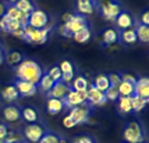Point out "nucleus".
<instances>
[{
  "instance_id": "864d4df0",
  "label": "nucleus",
  "mask_w": 149,
  "mask_h": 143,
  "mask_svg": "<svg viewBox=\"0 0 149 143\" xmlns=\"http://www.w3.org/2000/svg\"><path fill=\"white\" fill-rule=\"evenodd\" d=\"M139 143H145V142H139Z\"/></svg>"
},
{
  "instance_id": "4c0bfd02",
  "label": "nucleus",
  "mask_w": 149,
  "mask_h": 143,
  "mask_svg": "<svg viewBox=\"0 0 149 143\" xmlns=\"http://www.w3.org/2000/svg\"><path fill=\"white\" fill-rule=\"evenodd\" d=\"M72 143H96V140L92 136H89V135H82V136L75 137L72 140Z\"/></svg>"
},
{
  "instance_id": "412c9836",
  "label": "nucleus",
  "mask_w": 149,
  "mask_h": 143,
  "mask_svg": "<svg viewBox=\"0 0 149 143\" xmlns=\"http://www.w3.org/2000/svg\"><path fill=\"white\" fill-rule=\"evenodd\" d=\"M134 28H135L138 42H141V43H148V42H149V26L142 25L139 21L135 20Z\"/></svg>"
},
{
  "instance_id": "a18cd8bd",
  "label": "nucleus",
  "mask_w": 149,
  "mask_h": 143,
  "mask_svg": "<svg viewBox=\"0 0 149 143\" xmlns=\"http://www.w3.org/2000/svg\"><path fill=\"white\" fill-rule=\"evenodd\" d=\"M6 7H7L6 3H1V1H0V18L6 14Z\"/></svg>"
},
{
  "instance_id": "393cba45",
  "label": "nucleus",
  "mask_w": 149,
  "mask_h": 143,
  "mask_svg": "<svg viewBox=\"0 0 149 143\" xmlns=\"http://www.w3.org/2000/svg\"><path fill=\"white\" fill-rule=\"evenodd\" d=\"M116 102H117V111H118L121 115L130 114L131 111H132L131 110V97H124V96H120Z\"/></svg>"
},
{
  "instance_id": "5701e85b",
  "label": "nucleus",
  "mask_w": 149,
  "mask_h": 143,
  "mask_svg": "<svg viewBox=\"0 0 149 143\" xmlns=\"http://www.w3.org/2000/svg\"><path fill=\"white\" fill-rule=\"evenodd\" d=\"M21 118L28 124H33L39 120V114L33 107H22L21 108Z\"/></svg>"
},
{
  "instance_id": "e433bc0d",
  "label": "nucleus",
  "mask_w": 149,
  "mask_h": 143,
  "mask_svg": "<svg viewBox=\"0 0 149 143\" xmlns=\"http://www.w3.org/2000/svg\"><path fill=\"white\" fill-rule=\"evenodd\" d=\"M75 77V71L74 72H65V74H61V79H60V82H63L64 85L67 86H70L72 82V79Z\"/></svg>"
},
{
  "instance_id": "1a4fd4ad",
  "label": "nucleus",
  "mask_w": 149,
  "mask_h": 143,
  "mask_svg": "<svg viewBox=\"0 0 149 143\" xmlns=\"http://www.w3.org/2000/svg\"><path fill=\"white\" fill-rule=\"evenodd\" d=\"M86 103L93 107H100L104 106L106 103V97H104V92H100L99 89H96L93 85H89L86 89Z\"/></svg>"
},
{
  "instance_id": "a878e982",
  "label": "nucleus",
  "mask_w": 149,
  "mask_h": 143,
  "mask_svg": "<svg viewBox=\"0 0 149 143\" xmlns=\"http://www.w3.org/2000/svg\"><path fill=\"white\" fill-rule=\"evenodd\" d=\"M54 84H56V82L47 75V72H43V75H42V78L39 79V82L36 86H38V90L43 92V93H47V92L53 88Z\"/></svg>"
},
{
  "instance_id": "de8ad7c7",
  "label": "nucleus",
  "mask_w": 149,
  "mask_h": 143,
  "mask_svg": "<svg viewBox=\"0 0 149 143\" xmlns=\"http://www.w3.org/2000/svg\"><path fill=\"white\" fill-rule=\"evenodd\" d=\"M58 143H70V140H68V139H65V137H61V136H60V139H58Z\"/></svg>"
},
{
  "instance_id": "6ab92c4d",
  "label": "nucleus",
  "mask_w": 149,
  "mask_h": 143,
  "mask_svg": "<svg viewBox=\"0 0 149 143\" xmlns=\"http://www.w3.org/2000/svg\"><path fill=\"white\" fill-rule=\"evenodd\" d=\"M46 110L50 115H56L58 113L64 110V104L60 99H54V97H47V103H46Z\"/></svg>"
},
{
  "instance_id": "c9c22d12",
  "label": "nucleus",
  "mask_w": 149,
  "mask_h": 143,
  "mask_svg": "<svg viewBox=\"0 0 149 143\" xmlns=\"http://www.w3.org/2000/svg\"><path fill=\"white\" fill-rule=\"evenodd\" d=\"M58 68H60V71L61 74H65V72H74V64H72L71 61H68V60H64V61H61L60 65H58Z\"/></svg>"
},
{
  "instance_id": "f8f14e48",
  "label": "nucleus",
  "mask_w": 149,
  "mask_h": 143,
  "mask_svg": "<svg viewBox=\"0 0 149 143\" xmlns=\"http://www.w3.org/2000/svg\"><path fill=\"white\" fill-rule=\"evenodd\" d=\"M14 86L17 88V92H18L19 97H31V96H35V95L38 93V86L35 84L26 82V81H19V79H17Z\"/></svg>"
},
{
  "instance_id": "dca6fc26",
  "label": "nucleus",
  "mask_w": 149,
  "mask_h": 143,
  "mask_svg": "<svg viewBox=\"0 0 149 143\" xmlns=\"http://www.w3.org/2000/svg\"><path fill=\"white\" fill-rule=\"evenodd\" d=\"M135 93L138 97H142L145 100H149V79L146 77H142V78H136L135 82Z\"/></svg>"
},
{
  "instance_id": "79ce46f5",
  "label": "nucleus",
  "mask_w": 149,
  "mask_h": 143,
  "mask_svg": "<svg viewBox=\"0 0 149 143\" xmlns=\"http://www.w3.org/2000/svg\"><path fill=\"white\" fill-rule=\"evenodd\" d=\"M10 129V125L6 122H0V140H3L4 136L7 135V132Z\"/></svg>"
},
{
  "instance_id": "7ed1b4c3",
  "label": "nucleus",
  "mask_w": 149,
  "mask_h": 143,
  "mask_svg": "<svg viewBox=\"0 0 149 143\" xmlns=\"http://www.w3.org/2000/svg\"><path fill=\"white\" fill-rule=\"evenodd\" d=\"M89 22L86 20V17L81 15V14H72L71 18L64 22L63 25H60V35L63 38H71L72 33H75L77 31L82 29L85 26H89L88 25Z\"/></svg>"
},
{
  "instance_id": "603ef678",
  "label": "nucleus",
  "mask_w": 149,
  "mask_h": 143,
  "mask_svg": "<svg viewBox=\"0 0 149 143\" xmlns=\"http://www.w3.org/2000/svg\"><path fill=\"white\" fill-rule=\"evenodd\" d=\"M0 143H4V142H3V140H0Z\"/></svg>"
},
{
  "instance_id": "f704fd0d",
  "label": "nucleus",
  "mask_w": 149,
  "mask_h": 143,
  "mask_svg": "<svg viewBox=\"0 0 149 143\" xmlns=\"http://www.w3.org/2000/svg\"><path fill=\"white\" fill-rule=\"evenodd\" d=\"M47 75H49V77H50L54 82H60V79H61V71H60L58 65L52 67V68L49 70V72H47Z\"/></svg>"
},
{
  "instance_id": "9b49d317",
  "label": "nucleus",
  "mask_w": 149,
  "mask_h": 143,
  "mask_svg": "<svg viewBox=\"0 0 149 143\" xmlns=\"http://www.w3.org/2000/svg\"><path fill=\"white\" fill-rule=\"evenodd\" d=\"M1 114L6 124H15L21 120V107L17 104H7L3 107Z\"/></svg>"
},
{
  "instance_id": "4468645a",
  "label": "nucleus",
  "mask_w": 149,
  "mask_h": 143,
  "mask_svg": "<svg viewBox=\"0 0 149 143\" xmlns=\"http://www.w3.org/2000/svg\"><path fill=\"white\" fill-rule=\"evenodd\" d=\"M75 11L84 17H88L95 11V0H75Z\"/></svg>"
},
{
  "instance_id": "7c9ffc66",
  "label": "nucleus",
  "mask_w": 149,
  "mask_h": 143,
  "mask_svg": "<svg viewBox=\"0 0 149 143\" xmlns=\"http://www.w3.org/2000/svg\"><path fill=\"white\" fill-rule=\"evenodd\" d=\"M148 102L149 100H145V99L138 97L136 95H134V96H131V110L134 113H139V111H142L146 107Z\"/></svg>"
},
{
  "instance_id": "58836bf2",
  "label": "nucleus",
  "mask_w": 149,
  "mask_h": 143,
  "mask_svg": "<svg viewBox=\"0 0 149 143\" xmlns=\"http://www.w3.org/2000/svg\"><path fill=\"white\" fill-rule=\"evenodd\" d=\"M107 78H109V82H110L111 86H118V85L121 84V77H120V74H109L107 75Z\"/></svg>"
},
{
  "instance_id": "0eeeda50",
  "label": "nucleus",
  "mask_w": 149,
  "mask_h": 143,
  "mask_svg": "<svg viewBox=\"0 0 149 143\" xmlns=\"http://www.w3.org/2000/svg\"><path fill=\"white\" fill-rule=\"evenodd\" d=\"M49 14L40 10V8H35L32 13L28 15V26L31 28H35V29H42V28H46L47 24H49Z\"/></svg>"
},
{
  "instance_id": "473e14b6",
  "label": "nucleus",
  "mask_w": 149,
  "mask_h": 143,
  "mask_svg": "<svg viewBox=\"0 0 149 143\" xmlns=\"http://www.w3.org/2000/svg\"><path fill=\"white\" fill-rule=\"evenodd\" d=\"M58 139H60L58 133L53 132V131H46L38 143H58Z\"/></svg>"
},
{
  "instance_id": "49530a36",
  "label": "nucleus",
  "mask_w": 149,
  "mask_h": 143,
  "mask_svg": "<svg viewBox=\"0 0 149 143\" xmlns=\"http://www.w3.org/2000/svg\"><path fill=\"white\" fill-rule=\"evenodd\" d=\"M71 15H72V13H70V11H68V13H65L64 15L61 17V21H63V24H64V22H67V21L70 20V18H71Z\"/></svg>"
},
{
  "instance_id": "a19ab883",
  "label": "nucleus",
  "mask_w": 149,
  "mask_h": 143,
  "mask_svg": "<svg viewBox=\"0 0 149 143\" xmlns=\"http://www.w3.org/2000/svg\"><path fill=\"white\" fill-rule=\"evenodd\" d=\"M63 125H64L67 129H71V128H74V126H77L75 121H74L70 115H65V117L63 118Z\"/></svg>"
},
{
  "instance_id": "f3484780",
  "label": "nucleus",
  "mask_w": 149,
  "mask_h": 143,
  "mask_svg": "<svg viewBox=\"0 0 149 143\" xmlns=\"http://www.w3.org/2000/svg\"><path fill=\"white\" fill-rule=\"evenodd\" d=\"M70 90H71V88H70V86L64 85L63 82H56V84L53 85L52 89L46 93V96H47V97H54V99H60V100H63V97H64Z\"/></svg>"
},
{
  "instance_id": "b1692460",
  "label": "nucleus",
  "mask_w": 149,
  "mask_h": 143,
  "mask_svg": "<svg viewBox=\"0 0 149 143\" xmlns=\"http://www.w3.org/2000/svg\"><path fill=\"white\" fill-rule=\"evenodd\" d=\"M89 85H91V82L86 79V77H84V75H77V77H74L71 85H70V88H71L72 90H75V92L86 90Z\"/></svg>"
},
{
  "instance_id": "bb28decb",
  "label": "nucleus",
  "mask_w": 149,
  "mask_h": 143,
  "mask_svg": "<svg viewBox=\"0 0 149 143\" xmlns=\"http://www.w3.org/2000/svg\"><path fill=\"white\" fill-rule=\"evenodd\" d=\"M91 36H92L91 28H89V26H85L82 29L77 31L75 33H72L71 38L75 40L77 43H85V42H88V40L91 39Z\"/></svg>"
},
{
  "instance_id": "f257e3e1",
  "label": "nucleus",
  "mask_w": 149,
  "mask_h": 143,
  "mask_svg": "<svg viewBox=\"0 0 149 143\" xmlns=\"http://www.w3.org/2000/svg\"><path fill=\"white\" fill-rule=\"evenodd\" d=\"M15 77L19 81H26V82H31V84L38 85L39 79L42 78L43 75V70H42V65L39 64L38 61L31 59H24L15 67Z\"/></svg>"
},
{
  "instance_id": "09e8293b",
  "label": "nucleus",
  "mask_w": 149,
  "mask_h": 143,
  "mask_svg": "<svg viewBox=\"0 0 149 143\" xmlns=\"http://www.w3.org/2000/svg\"><path fill=\"white\" fill-rule=\"evenodd\" d=\"M3 63V49H1V45H0V64Z\"/></svg>"
},
{
  "instance_id": "5fc2aeb1",
  "label": "nucleus",
  "mask_w": 149,
  "mask_h": 143,
  "mask_svg": "<svg viewBox=\"0 0 149 143\" xmlns=\"http://www.w3.org/2000/svg\"><path fill=\"white\" fill-rule=\"evenodd\" d=\"M123 143H127V142H123Z\"/></svg>"
},
{
  "instance_id": "20e7f679",
  "label": "nucleus",
  "mask_w": 149,
  "mask_h": 143,
  "mask_svg": "<svg viewBox=\"0 0 149 143\" xmlns=\"http://www.w3.org/2000/svg\"><path fill=\"white\" fill-rule=\"evenodd\" d=\"M123 137H124V142L127 143L143 142V139H145V129H143L142 124L138 122V121L127 122L123 129Z\"/></svg>"
},
{
  "instance_id": "aec40b11",
  "label": "nucleus",
  "mask_w": 149,
  "mask_h": 143,
  "mask_svg": "<svg viewBox=\"0 0 149 143\" xmlns=\"http://www.w3.org/2000/svg\"><path fill=\"white\" fill-rule=\"evenodd\" d=\"M102 43L106 46L118 43V31L116 28H107L102 33Z\"/></svg>"
},
{
  "instance_id": "2eb2a0df",
  "label": "nucleus",
  "mask_w": 149,
  "mask_h": 143,
  "mask_svg": "<svg viewBox=\"0 0 149 143\" xmlns=\"http://www.w3.org/2000/svg\"><path fill=\"white\" fill-rule=\"evenodd\" d=\"M138 42L136 38V32L135 28H128V29H123V31H118V43L121 45H135Z\"/></svg>"
},
{
  "instance_id": "c756f323",
  "label": "nucleus",
  "mask_w": 149,
  "mask_h": 143,
  "mask_svg": "<svg viewBox=\"0 0 149 143\" xmlns=\"http://www.w3.org/2000/svg\"><path fill=\"white\" fill-rule=\"evenodd\" d=\"M14 6L17 7L21 13H25V14H31L36 8L33 0H18Z\"/></svg>"
},
{
  "instance_id": "c03bdc74",
  "label": "nucleus",
  "mask_w": 149,
  "mask_h": 143,
  "mask_svg": "<svg viewBox=\"0 0 149 143\" xmlns=\"http://www.w3.org/2000/svg\"><path fill=\"white\" fill-rule=\"evenodd\" d=\"M139 22H141L142 25L149 26V11H143L142 15H141V20H139Z\"/></svg>"
},
{
  "instance_id": "9d476101",
  "label": "nucleus",
  "mask_w": 149,
  "mask_h": 143,
  "mask_svg": "<svg viewBox=\"0 0 149 143\" xmlns=\"http://www.w3.org/2000/svg\"><path fill=\"white\" fill-rule=\"evenodd\" d=\"M63 104H64V108H72L78 104L85 103L86 102V90H70L64 97H63Z\"/></svg>"
},
{
  "instance_id": "6e6552de",
  "label": "nucleus",
  "mask_w": 149,
  "mask_h": 143,
  "mask_svg": "<svg viewBox=\"0 0 149 143\" xmlns=\"http://www.w3.org/2000/svg\"><path fill=\"white\" fill-rule=\"evenodd\" d=\"M46 128L43 125H40L38 122H33V124H29V125H26L24 131H22V133H24V137H25L26 142L29 143H38L39 139L43 136V133L46 132Z\"/></svg>"
},
{
  "instance_id": "8fccbe9b",
  "label": "nucleus",
  "mask_w": 149,
  "mask_h": 143,
  "mask_svg": "<svg viewBox=\"0 0 149 143\" xmlns=\"http://www.w3.org/2000/svg\"><path fill=\"white\" fill-rule=\"evenodd\" d=\"M6 1H7V4H15L18 0H6Z\"/></svg>"
},
{
  "instance_id": "423d86ee",
  "label": "nucleus",
  "mask_w": 149,
  "mask_h": 143,
  "mask_svg": "<svg viewBox=\"0 0 149 143\" xmlns=\"http://www.w3.org/2000/svg\"><path fill=\"white\" fill-rule=\"evenodd\" d=\"M91 113H92V107L85 102V103H81L78 106H75V107L70 108L68 115L75 121L77 125H82V124L88 122V120L91 117Z\"/></svg>"
},
{
  "instance_id": "2f4dec72",
  "label": "nucleus",
  "mask_w": 149,
  "mask_h": 143,
  "mask_svg": "<svg viewBox=\"0 0 149 143\" xmlns=\"http://www.w3.org/2000/svg\"><path fill=\"white\" fill-rule=\"evenodd\" d=\"M22 60H24L22 54H21L19 52H15V50H13V52H8L6 54V63L8 65H11V67H17V65H18Z\"/></svg>"
},
{
  "instance_id": "ea45409f",
  "label": "nucleus",
  "mask_w": 149,
  "mask_h": 143,
  "mask_svg": "<svg viewBox=\"0 0 149 143\" xmlns=\"http://www.w3.org/2000/svg\"><path fill=\"white\" fill-rule=\"evenodd\" d=\"M120 77H121V81H124V82L134 84V85H135V82H136V77L132 75V74H130V72H121Z\"/></svg>"
},
{
  "instance_id": "cd10ccee",
  "label": "nucleus",
  "mask_w": 149,
  "mask_h": 143,
  "mask_svg": "<svg viewBox=\"0 0 149 143\" xmlns=\"http://www.w3.org/2000/svg\"><path fill=\"white\" fill-rule=\"evenodd\" d=\"M92 85H93L96 89H99L100 92H106L109 89V86H110V82H109V78H107L106 74H99V75L95 77Z\"/></svg>"
},
{
  "instance_id": "f03ea898",
  "label": "nucleus",
  "mask_w": 149,
  "mask_h": 143,
  "mask_svg": "<svg viewBox=\"0 0 149 143\" xmlns=\"http://www.w3.org/2000/svg\"><path fill=\"white\" fill-rule=\"evenodd\" d=\"M123 10V6L118 0H95V11L99 13V15L104 21H113Z\"/></svg>"
},
{
  "instance_id": "4be33fe9",
  "label": "nucleus",
  "mask_w": 149,
  "mask_h": 143,
  "mask_svg": "<svg viewBox=\"0 0 149 143\" xmlns=\"http://www.w3.org/2000/svg\"><path fill=\"white\" fill-rule=\"evenodd\" d=\"M4 143H22L25 142V137H24V133L19 129H8L7 135L3 139Z\"/></svg>"
},
{
  "instance_id": "a211bd4d",
  "label": "nucleus",
  "mask_w": 149,
  "mask_h": 143,
  "mask_svg": "<svg viewBox=\"0 0 149 143\" xmlns=\"http://www.w3.org/2000/svg\"><path fill=\"white\" fill-rule=\"evenodd\" d=\"M1 97L3 100L8 104H14V102H17L19 99V95L17 92V88L14 85H7L6 88L1 89Z\"/></svg>"
},
{
  "instance_id": "c85d7f7f",
  "label": "nucleus",
  "mask_w": 149,
  "mask_h": 143,
  "mask_svg": "<svg viewBox=\"0 0 149 143\" xmlns=\"http://www.w3.org/2000/svg\"><path fill=\"white\" fill-rule=\"evenodd\" d=\"M117 89H118V95L124 96V97H131L135 93L134 84H128V82H124V81H121V84L117 86Z\"/></svg>"
},
{
  "instance_id": "37998d69",
  "label": "nucleus",
  "mask_w": 149,
  "mask_h": 143,
  "mask_svg": "<svg viewBox=\"0 0 149 143\" xmlns=\"http://www.w3.org/2000/svg\"><path fill=\"white\" fill-rule=\"evenodd\" d=\"M13 36H15V38H18V39L21 40H25V29H24V26H21V28H18L15 32L11 33Z\"/></svg>"
},
{
  "instance_id": "ddd939ff",
  "label": "nucleus",
  "mask_w": 149,
  "mask_h": 143,
  "mask_svg": "<svg viewBox=\"0 0 149 143\" xmlns=\"http://www.w3.org/2000/svg\"><path fill=\"white\" fill-rule=\"evenodd\" d=\"M114 24H116L117 29H120V31L128 29V28H132V26H134V24H135V18H134V15H132L130 11L121 10L120 14L116 17V20H114Z\"/></svg>"
},
{
  "instance_id": "3c124183",
  "label": "nucleus",
  "mask_w": 149,
  "mask_h": 143,
  "mask_svg": "<svg viewBox=\"0 0 149 143\" xmlns=\"http://www.w3.org/2000/svg\"><path fill=\"white\" fill-rule=\"evenodd\" d=\"M22 143H29V142H26V140H25V142H22Z\"/></svg>"
},
{
  "instance_id": "72a5a7b5",
  "label": "nucleus",
  "mask_w": 149,
  "mask_h": 143,
  "mask_svg": "<svg viewBox=\"0 0 149 143\" xmlns=\"http://www.w3.org/2000/svg\"><path fill=\"white\" fill-rule=\"evenodd\" d=\"M104 97H106V102H116L117 99L120 97L118 95V89L116 86H109V89L104 92Z\"/></svg>"
},
{
  "instance_id": "39448f33",
  "label": "nucleus",
  "mask_w": 149,
  "mask_h": 143,
  "mask_svg": "<svg viewBox=\"0 0 149 143\" xmlns=\"http://www.w3.org/2000/svg\"><path fill=\"white\" fill-rule=\"evenodd\" d=\"M25 29V42L28 43H32V45H43L46 40L49 39L50 33L53 31V26H46L42 29H35L31 26H24Z\"/></svg>"
}]
</instances>
